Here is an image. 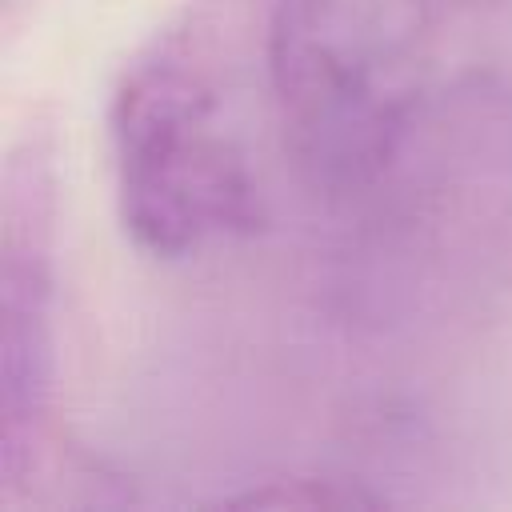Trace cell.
I'll return each mask as SVG.
<instances>
[{
  "label": "cell",
  "instance_id": "obj_1",
  "mask_svg": "<svg viewBox=\"0 0 512 512\" xmlns=\"http://www.w3.org/2000/svg\"><path fill=\"white\" fill-rule=\"evenodd\" d=\"M432 60L428 0H272L264 64L300 180L340 204L364 200L436 96Z\"/></svg>",
  "mask_w": 512,
  "mask_h": 512
},
{
  "label": "cell",
  "instance_id": "obj_2",
  "mask_svg": "<svg viewBox=\"0 0 512 512\" xmlns=\"http://www.w3.org/2000/svg\"><path fill=\"white\" fill-rule=\"evenodd\" d=\"M116 208L152 260H188L260 228V184L224 116V84L184 36L156 40L108 104Z\"/></svg>",
  "mask_w": 512,
  "mask_h": 512
},
{
  "label": "cell",
  "instance_id": "obj_3",
  "mask_svg": "<svg viewBox=\"0 0 512 512\" xmlns=\"http://www.w3.org/2000/svg\"><path fill=\"white\" fill-rule=\"evenodd\" d=\"M372 208L400 256H476L512 232V88L484 72L436 88Z\"/></svg>",
  "mask_w": 512,
  "mask_h": 512
},
{
  "label": "cell",
  "instance_id": "obj_4",
  "mask_svg": "<svg viewBox=\"0 0 512 512\" xmlns=\"http://www.w3.org/2000/svg\"><path fill=\"white\" fill-rule=\"evenodd\" d=\"M56 412V152L28 132L0 184V496L48 460Z\"/></svg>",
  "mask_w": 512,
  "mask_h": 512
},
{
  "label": "cell",
  "instance_id": "obj_5",
  "mask_svg": "<svg viewBox=\"0 0 512 512\" xmlns=\"http://www.w3.org/2000/svg\"><path fill=\"white\" fill-rule=\"evenodd\" d=\"M224 504L232 508H380L388 496L364 488L360 480L344 476H272L264 484H252L240 496H228Z\"/></svg>",
  "mask_w": 512,
  "mask_h": 512
},
{
  "label": "cell",
  "instance_id": "obj_6",
  "mask_svg": "<svg viewBox=\"0 0 512 512\" xmlns=\"http://www.w3.org/2000/svg\"><path fill=\"white\" fill-rule=\"evenodd\" d=\"M12 4H16V0H4V8H12Z\"/></svg>",
  "mask_w": 512,
  "mask_h": 512
}]
</instances>
